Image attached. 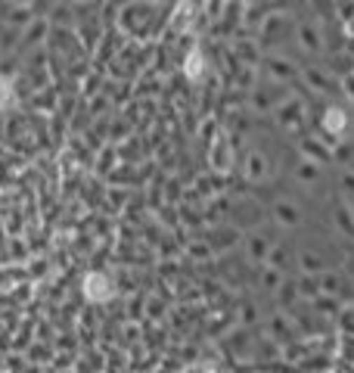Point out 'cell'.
<instances>
[{
	"instance_id": "cell-1",
	"label": "cell",
	"mask_w": 354,
	"mask_h": 373,
	"mask_svg": "<svg viewBox=\"0 0 354 373\" xmlns=\"http://www.w3.org/2000/svg\"><path fill=\"white\" fill-rule=\"evenodd\" d=\"M208 159H212V168L221 171V175H227V171L233 168V147H230V137L224 131L215 134L212 149H208Z\"/></svg>"
},
{
	"instance_id": "cell-2",
	"label": "cell",
	"mask_w": 354,
	"mask_h": 373,
	"mask_svg": "<svg viewBox=\"0 0 354 373\" xmlns=\"http://www.w3.org/2000/svg\"><path fill=\"white\" fill-rule=\"evenodd\" d=\"M196 25V6H193V0H180L175 6V13H171V28H175L177 34L190 32V28Z\"/></svg>"
},
{
	"instance_id": "cell-3",
	"label": "cell",
	"mask_w": 354,
	"mask_h": 373,
	"mask_svg": "<svg viewBox=\"0 0 354 373\" xmlns=\"http://www.w3.org/2000/svg\"><path fill=\"white\" fill-rule=\"evenodd\" d=\"M184 75H186V81H193V84H199L202 78H205V56H202L199 47H193L190 53H186Z\"/></svg>"
},
{
	"instance_id": "cell-4",
	"label": "cell",
	"mask_w": 354,
	"mask_h": 373,
	"mask_svg": "<svg viewBox=\"0 0 354 373\" xmlns=\"http://www.w3.org/2000/svg\"><path fill=\"white\" fill-rule=\"evenodd\" d=\"M84 292H88V299H97V302H103V299L112 296V283L106 274H90L84 280Z\"/></svg>"
},
{
	"instance_id": "cell-5",
	"label": "cell",
	"mask_w": 354,
	"mask_h": 373,
	"mask_svg": "<svg viewBox=\"0 0 354 373\" xmlns=\"http://www.w3.org/2000/svg\"><path fill=\"white\" fill-rule=\"evenodd\" d=\"M19 106V93H16V84H13V78L0 75V109H16Z\"/></svg>"
},
{
	"instance_id": "cell-6",
	"label": "cell",
	"mask_w": 354,
	"mask_h": 373,
	"mask_svg": "<svg viewBox=\"0 0 354 373\" xmlns=\"http://www.w3.org/2000/svg\"><path fill=\"white\" fill-rule=\"evenodd\" d=\"M323 128H327L329 134H342L345 128H348V116H345V109H339V106H329L327 116H323Z\"/></svg>"
},
{
	"instance_id": "cell-7",
	"label": "cell",
	"mask_w": 354,
	"mask_h": 373,
	"mask_svg": "<svg viewBox=\"0 0 354 373\" xmlns=\"http://www.w3.org/2000/svg\"><path fill=\"white\" fill-rule=\"evenodd\" d=\"M78 4H84V0H78Z\"/></svg>"
}]
</instances>
